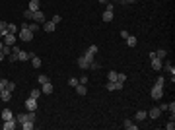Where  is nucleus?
I'll return each instance as SVG.
<instances>
[{"mask_svg":"<svg viewBox=\"0 0 175 130\" xmlns=\"http://www.w3.org/2000/svg\"><path fill=\"white\" fill-rule=\"evenodd\" d=\"M60 19H62V16H53V19H51V22H55V23H58V22H60Z\"/></svg>","mask_w":175,"mask_h":130,"instance_id":"42","label":"nucleus"},{"mask_svg":"<svg viewBox=\"0 0 175 130\" xmlns=\"http://www.w3.org/2000/svg\"><path fill=\"white\" fill-rule=\"evenodd\" d=\"M18 31V25L16 23H8V33H16Z\"/></svg>","mask_w":175,"mask_h":130,"instance_id":"29","label":"nucleus"},{"mask_svg":"<svg viewBox=\"0 0 175 130\" xmlns=\"http://www.w3.org/2000/svg\"><path fill=\"white\" fill-rule=\"evenodd\" d=\"M107 78H109V82H117V72H115V70H111Z\"/></svg>","mask_w":175,"mask_h":130,"instance_id":"32","label":"nucleus"},{"mask_svg":"<svg viewBox=\"0 0 175 130\" xmlns=\"http://www.w3.org/2000/svg\"><path fill=\"white\" fill-rule=\"evenodd\" d=\"M31 97H33V99H39V97H41V89H31Z\"/></svg>","mask_w":175,"mask_h":130,"instance_id":"31","label":"nucleus"},{"mask_svg":"<svg viewBox=\"0 0 175 130\" xmlns=\"http://www.w3.org/2000/svg\"><path fill=\"white\" fill-rule=\"evenodd\" d=\"M134 119L138 120V123H140V120H144V119H148V111H138V113H136V117H134Z\"/></svg>","mask_w":175,"mask_h":130,"instance_id":"22","label":"nucleus"},{"mask_svg":"<svg viewBox=\"0 0 175 130\" xmlns=\"http://www.w3.org/2000/svg\"><path fill=\"white\" fill-rule=\"evenodd\" d=\"M160 115H161L160 107H154V109H150V111H148V117H150V119H154V120H156V119H158V117H160Z\"/></svg>","mask_w":175,"mask_h":130,"instance_id":"13","label":"nucleus"},{"mask_svg":"<svg viewBox=\"0 0 175 130\" xmlns=\"http://www.w3.org/2000/svg\"><path fill=\"white\" fill-rule=\"evenodd\" d=\"M26 109H27V111H35V109H37V99L29 97V99L26 101Z\"/></svg>","mask_w":175,"mask_h":130,"instance_id":"12","label":"nucleus"},{"mask_svg":"<svg viewBox=\"0 0 175 130\" xmlns=\"http://www.w3.org/2000/svg\"><path fill=\"white\" fill-rule=\"evenodd\" d=\"M53 84L51 82H45V84H41V93H45V95H51L53 93Z\"/></svg>","mask_w":175,"mask_h":130,"instance_id":"8","label":"nucleus"},{"mask_svg":"<svg viewBox=\"0 0 175 130\" xmlns=\"http://www.w3.org/2000/svg\"><path fill=\"white\" fill-rule=\"evenodd\" d=\"M90 68H91V70H99V62H94V60H91V62H90Z\"/></svg>","mask_w":175,"mask_h":130,"instance_id":"36","label":"nucleus"},{"mask_svg":"<svg viewBox=\"0 0 175 130\" xmlns=\"http://www.w3.org/2000/svg\"><path fill=\"white\" fill-rule=\"evenodd\" d=\"M18 124H16V119H8V120H4V124H2V128L4 130H14Z\"/></svg>","mask_w":175,"mask_h":130,"instance_id":"9","label":"nucleus"},{"mask_svg":"<svg viewBox=\"0 0 175 130\" xmlns=\"http://www.w3.org/2000/svg\"><path fill=\"white\" fill-rule=\"evenodd\" d=\"M41 64H43V62H41L39 56H31V66L33 68H41Z\"/></svg>","mask_w":175,"mask_h":130,"instance_id":"21","label":"nucleus"},{"mask_svg":"<svg viewBox=\"0 0 175 130\" xmlns=\"http://www.w3.org/2000/svg\"><path fill=\"white\" fill-rule=\"evenodd\" d=\"M117 82H127V76H124V74H119V72H117Z\"/></svg>","mask_w":175,"mask_h":130,"instance_id":"33","label":"nucleus"},{"mask_svg":"<svg viewBox=\"0 0 175 130\" xmlns=\"http://www.w3.org/2000/svg\"><path fill=\"white\" fill-rule=\"evenodd\" d=\"M2 41H4V45H10V47L16 45V33H6L2 37Z\"/></svg>","mask_w":175,"mask_h":130,"instance_id":"7","label":"nucleus"},{"mask_svg":"<svg viewBox=\"0 0 175 130\" xmlns=\"http://www.w3.org/2000/svg\"><path fill=\"white\" fill-rule=\"evenodd\" d=\"M94 60V55H90V52L86 51V55H82L80 58H78V66L82 68V70H86V68H90V62Z\"/></svg>","mask_w":175,"mask_h":130,"instance_id":"1","label":"nucleus"},{"mask_svg":"<svg viewBox=\"0 0 175 130\" xmlns=\"http://www.w3.org/2000/svg\"><path fill=\"white\" fill-rule=\"evenodd\" d=\"M156 56H158L160 60H164L165 56H167V51H165V49H158V51H156Z\"/></svg>","mask_w":175,"mask_h":130,"instance_id":"23","label":"nucleus"},{"mask_svg":"<svg viewBox=\"0 0 175 130\" xmlns=\"http://www.w3.org/2000/svg\"><path fill=\"white\" fill-rule=\"evenodd\" d=\"M127 130H138V124H134L132 120H124V124H123Z\"/></svg>","mask_w":175,"mask_h":130,"instance_id":"18","label":"nucleus"},{"mask_svg":"<svg viewBox=\"0 0 175 130\" xmlns=\"http://www.w3.org/2000/svg\"><path fill=\"white\" fill-rule=\"evenodd\" d=\"M6 89H10V91H14V89H16V84L8 82V84H6Z\"/></svg>","mask_w":175,"mask_h":130,"instance_id":"40","label":"nucleus"},{"mask_svg":"<svg viewBox=\"0 0 175 130\" xmlns=\"http://www.w3.org/2000/svg\"><path fill=\"white\" fill-rule=\"evenodd\" d=\"M76 93H78V95H86V93H88V87L84 86V84H78V86H76Z\"/></svg>","mask_w":175,"mask_h":130,"instance_id":"19","label":"nucleus"},{"mask_svg":"<svg viewBox=\"0 0 175 130\" xmlns=\"http://www.w3.org/2000/svg\"><path fill=\"white\" fill-rule=\"evenodd\" d=\"M105 10H109V12H113V4H111V2H107V4H105Z\"/></svg>","mask_w":175,"mask_h":130,"instance_id":"43","label":"nucleus"},{"mask_svg":"<svg viewBox=\"0 0 175 130\" xmlns=\"http://www.w3.org/2000/svg\"><path fill=\"white\" fill-rule=\"evenodd\" d=\"M161 70H165V72H167V74L175 76V66H173L171 62H164V64H161Z\"/></svg>","mask_w":175,"mask_h":130,"instance_id":"11","label":"nucleus"},{"mask_svg":"<svg viewBox=\"0 0 175 130\" xmlns=\"http://www.w3.org/2000/svg\"><path fill=\"white\" fill-rule=\"evenodd\" d=\"M2 47H4V41H2V39H0V52H2Z\"/></svg>","mask_w":175,"mask_h":130,"instance_id":"46","label":"nucleus"},{"mask_svg":"<svg viewBox=\"0 0 175 130\" xmlns=\"http://www.w3.org/2000/svg\"><path fill=\"white\" fill-rule=\"evenodd\" d=\"M164 84H165V78H164V76H160V78L156 80V86H161V87H164Z\"/></svg>","mask_w":175,"mask_h":130,"instance_id":"35","label":"nucleus"},{"mask_svg":"<svg viewBox=\"0 0 175 130\" xmlns=\"http://www.w3.org/2000/svg\"><path fill=\"white\" fill-rule=\"evenodd\" d=\"M165 128H167V130H173V128H175V123H173V119H171V120H169V123H167V124H165Z\"/></svg>","mask_w":175,"mask_h":130,"instance_id":"38","label":"nucleus"},{"mask_svg":"<svg viewBox=\"0 0 175 130\" xmlns=\"http://www.w3.org/2000/svg\"><path fill=\"white\" fill-rule=\"evenodd\" d=\"M78 84H80V82H78V78H68V86L70 87H76Z\"/></svg>","mask_w":175,"mask_h":130,"instance_id":"28","label":"nucleus"},{"mask_svg":"<svg viewBox=\"0 0 175 130\" xmlns=\"http://www.w3.org/2000/svg\"><path fill=\"white\" fill-rule=\"evenodd\" d=\"M160 111H167V103H161L160 105Z\"/></svg>","mask_w":175,"mask_h":130,"instance_id":"45","label":"nucleus"},{"mask_svg":"<svg viewBox=\"0 0 175 130\" xmlns=\"http://www.w3.org/2000/svg\"><path fill=\"white\" fill-rule=\"evenodd\" d=\"M107 2H109V0H99V4H107Z\"/></svg>","mask_w":175,"mask_h":130,"instance_id":"47","label":"nucleus"},{"mask_svg":"<svg viewBox=\"0 0 175 130\" xmlns=\"http://www.w3.org/2000/svg\"><path fill=\"white\" fill-rule=\"evenodd\" d=\"M150 97H152L154 101H158V99H161L164 97V87L161 86H156L154 84V87H152V91H150Z\"/></svg>","mask_w":175,"mask_h":130,"instance_id":"2","label":"nucleus"},{"mask_svg":"<svg viewBox=\"0 0 175 130\" xmlns=\"http://www.w3.org/2000/svg\"><path fill=\"white\" fill-rule=\"evenodd\" d=\"M31 19H33V22H35V23H43L45 19H47V16H45V14H43V12H41V10H37V12H33Z\"/></svg>","mask_w":175,"mask_h":130,"instance_id":"4","label":"nucleus"},{"mask_svg":"<svg viewBox=\"0 0 175 130\" xmlns=\"http://www.w3.org/2000/svg\"><path fill=\"white\" fill-rule=\"evenodd\" d=\"M124 41H127V45H128V47H136V43H138V41H136V37H134V35H128V37L124 39Z\"/></svg>","mask_w":175,"mask_h":130,"instance_id":"20","label":"nucleus"},{"mask_svg":"<svg viewBox=\"0 0 175 130\" xmlns=\"http://www.w3.org/2000/svg\"><path fill=\"white\" fill-rule=\"evenodd\" d=\"M33 126H35V124H33L31 120H26V123H22V128H23V130H33Z\"/></svg>","mask_w":175,"mask_h":130,"instance_id":"25","label":"nucleus"},{"mask_svg":"<svg viewBox=\"0 0 175 130\" xmlns=\"http://www.w3.org/2000/svg\"><path fill=\"white\" fill-rule=\"evenodd\" d=\"M2 60H4V55H2V52H0V62H2Z\"/></svg>","mask_w":175,"mask_h":130,"instance_id":"49","label":"nucleus"},{"mask_svg":"<svg viewBox=\"0 0 175 130\" xmlns=\"http://www.w3.org/2000/svg\"><path fill=\"white\" fill-rule=\"evenodd\" d=\"M123 86H124L123 82H107V89H109V91H121Z\"/></svg>","mask_w":175,"mask_h":130,"instance_id":"5","label":"nucleus"},{"mask_svg":"<svg viewBox=\"0 0 175 130\" xmlns=\"http://www.w3.org/2000/svg\"><path fill=\"white\" fill-rule=\"evenodd\" d=\"M37 80H39V84H45V82H49V78H47V76H43V74H41Z\"/></svg>","mask_w":175,"mask_h":130,"instance_id":"39","label":"nucleus"},{"mask_svg":"<svg viewBox=\"0 0 175 130\" xmlns=\"http://www.w3.org/2000/svg\"><path fill=\"white\" fill-rule=\"evenodd\" d=\"M31 16H33L31 10H26V12H23V18H26V19H31Z\"/></svg>","mask_w":175,"mask_h":130,"instance_id":"37","label":"nucleus"},{"mask_svg":"<svg viewBox=\"0 0 175 130\" xmlns=\"http://www.w3.org/2000/svg\"><path fill=\"white\" fill-rule=\"evenodd\" d=\"M161 64H164V62H161L158 56H154V58H152V68H154V70H161Z\"/></svg>","mask_w":175,"mask_h":130,"instance_id":"15","label":"nucleus"},{"mask_svg":"<svg viewBox=\"0 0 175 130\" xmlns=\"http://www.w3.org/2000/svg\"><path fill=\"white\" fill-rule=\"evenodd\" d=\"M88 52H90V55H95V52H97V45H91V47H88Z\"/></svg>","mask_w":175,"mask_h":130,"instance_id":"34","label":"nucleus"},{"mask_svg":"<svg viewBox=\"0 0 175 130\" xmlns=\"http://www.w3.org/2000/svg\"><path fill=\"white\" fill-rule=\"evenodd\" d=\"M136 2V0H127V4H134Z\"/></svg>","mask_w":175,"mask_h":130,"instance_id":"48","label":"nucleus"},{"mask_svg":"<svg viewBox=\"0 0 175 130\" xmlns=\"http://www.w3.org/2000/svg\"><path fill=\"white\" fill-rule=\"evenodd\" d=\"M128 35H130V33H128V31H124V29H123V31H121V37H123V39H127V37H128Z\"/></svg>","mask_w":175,"mask_h":130,"instance_id":"44","label":"nucleus"},{"mask_svg":"<svg viewBox=\"0 0 175 130\" xmlns=\"http://www.w3.org/2000/svg\"><path fill=\"white\" fill-rule=\"evenodd\" d=\"M78 82H80V84H84V86H88V82H90V76H80V78H78Z\"/></svg>","mask_w":175,"mask_h":130,"instance_id":"27","label":"nucleus"},{"mask_svg":"<svg viewBox=\"0 0 175 130\" xmlns=\"http://www.w3.org/2000/svg\"><path fill=\"white\" fill-rule=\"evenodd\" d=\"M10 52H12V47H10V45H4V47H2V55H4V56H8Z\"/></svg>","mask_w":175,"mask_h":130,"instance_id":"26","label":"nucleus"},{"mask_svg":"<svg viewBox=\"0 0 175 130\" xmlns=\"http://www.w3.org/2000/svg\"><path fill=\"white\" fill-rule=\"evenodd\" d=\"M27 29L29 31H37V29H39V23H35V22H33V23H27Z\"/></svg>","mask_w":175,"mask_h":130,"instance_id":"30","label":"nucleus"},{"mask_svg":"<svg viewBox=\"0 0 175 130\" xmlns=\"http://www.w3.org/2000/svg\"><path fill=\"white\" fill-rule=\"evenodd\" d=\"M8 119H14V113H12L10 109H6V111H2V120H8Z\"/></svg>","mask_w":175,"mask_h":130,"instance_id":"24","label":"nucleus"},{"mask_svg":"<svg viewBox=\"0 0 175 130\" xmlns=\"http://www.w3.org/2000/svg\"><path fill=\"white\" fill-rule=\"evenodd\" d=\"M0 126H2V124H0Z\"/></svg>","mask_w":175,"mask_h":130,"instance_id":"52","label":"nucleus"},{"mask_svg":"<svg viewBox=\"0 0 175 130\" xmlns=\"http://www.w3.org/2000/svg\"><path fill=\"white\" fill-rule=\"evenodd\" d=\"M6 84H8V80H0V91L6 89Z\"/></svg>","mask_w":175,"mask_h":130,"instance_id":"41","label":"nucleus"},{"mask_svg":"<svg viewBox=\"0 0 175 130\" xmlns=\"http://www.w3.org/2000/svg\"><path fill=\"white\" fill-rule=\"evenodd\" d=\"M29 58H31L29 52H26V51H20L18 52V60H22V62H26V60H29Z\"/></svg>","mask_w":175,"mask_h":130,"instance_id":"17","label":"nucleus"},{"mask_svg":"<svg viewBox=\"0 0 175 130\" xmlns=\"http://www.w3.org/2000/svg\"><path fill=\"white\" fill-rule=\"evenodd\" d=\"M2 37H4V35H2V31H0V39H2Z\"/></svg>","mask_w":175,"mask_h":130,"instance_id":"51","label":"nucleus"},{"mask_svg":"<svg viewBox=\"0 0 175 130\" xmlns=\"http://www.w3.org/2000/svg\"><path fill=\"white\" fill-rule=\"evenodd\" d=\"M27 10H31V12L41 10V4H39V0H29V8H27Z\"/></svg>","mask_w":175,"mask_h":130,"instance_id":"14","label":"nucleus"},{"mask_svg":"<svg viewBox=\"0 0 175 130\" xmlns=\"http://www.w3.org/2000/svg\"><path fill=\"white\" fill-rule=\"evenodd\" d=\"M31 39H33V31H29L27 27H22V29H20V41L29 43Z\"/></svg>","mask_w":175,"mask_h":130,"instance_id":"3","label":"nucleus"},{"mask_svg":"<svg viewBox=\"0 0 175 130\" xmlns=\"http://www.w3.org/2000/svg\"><path fill=\"white\" fill-rule=\"evenodd\" d=\"M119 2H123V4H127V0H119Z\"/></svg>","mask_w":175,"mask_h":130,"instance_id":"50","label":"nucleus"},{"mask_svg":"<svg viewBox=\"0 0 175 130\" xmlns=\"http://www.w3.org/2000/svg\"><path fill=\"white\" fill-rule=\"evenodd\" d=\"M55 27H57V23L51 22V19H45V22H43V29L47 31V33H53V31H55Z\"/></svg>","mask_w":175,"mask_h":130,"instance_id":"6","label":"nucleus"},{"mask_svg":"<svg viewBox=\"0 0 175 130\" xmlns=\"http://www.w3.org/2000/svg\"><path fill=\"white\" fill-rule=\"evenodd\" d=\"M101 18H103V22H107V23H109V22H113V18H115V16H113V12L105 10V12H103V16H101Z\"/></svg>","mask_w":175,"mask_h":130,"instance_id":"16","label":"nucleus"},{"mask_svg":"<svg viewBox=\"0 0 175 130\" xmlns=\"http://www.w3.org/2000/svg\"><path fill=\"white\" fill-rule=\"evenodd\" d=\"M10 99H12V91H10V89H2V91H0V101L8 103Z\"/></svg>","mask_w":175,"mask_h":130,"instance_id":"10","label":"nucleus"}]
</instances>
